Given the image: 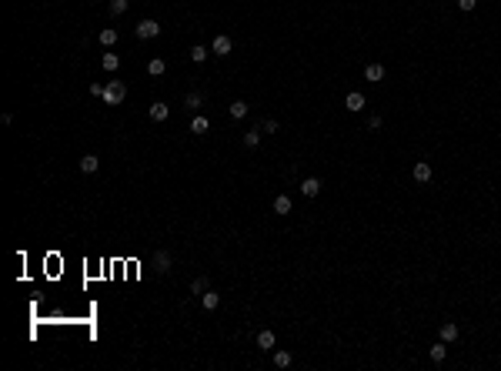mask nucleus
Returning <instances> with one entry per match:
<instances>
[{
  "label": "nucleus",
  "mask_w": 501,
  "mask_h": 371,
  "mask_svg": "<svg viewBox=\"0 0 501 371\" xmlns=\"http://www.w3.org/2000/svg\"><path fill=\"white\" fill-rule=\"evenodd\" d=\"M278 127H281V124L271 117V121H264V134H278Z\"/></svg>",
  "instance_id": "nucleus-27"
},
{
  "label": "nucleus",
  "mask_w": 501,
  "mask_h": 371,
  "mask_svg": "<svg viewBox=\"0 0 501 371\" xmlns=\"http://www.w3.org/2000/svg\"><path fill=\"white\" fill-rule=\"evenodd\" d=\"M170 268H174L170 251H164V247H161V251H154V271H157V275H167Z\"/></svg>",
  "instance_id": "nucleus-3"
},
{
  "label": "nucleus",
  "mask_w": 501,
  "mask_h": 371,
  "mask_svg": "<svg viewBox=\"0 0 501 371\" xmlns=\"http://www.w3.org/2000/svg\"><path fill=\"white\" fill-rule=\"evenodd\" d=\"M291 361H294L291 351H274V365L278 368H291Z\"/></svg>",
  "instance_id": "nucleus-24"
},
{
  "label": "nucleus",
  "mask_w": 501,
  "mask_h": 371,
  "mask_svg": "<svg viewBox=\"0 0 501 371\" xmlns=\"http://www.w3.org/2000/svg\"><path fill=\"white\" fill-rule=\"evenodd\" d=\"M164 70H167V64L161 60V57H151V60H147V74H151V77H161Z\"/></svg>",
  "instance_id": "nucleus-15"
},
{
  "label": "nucleus",
  "mask_w": 501,
  "mask_h": 371,
  "mask_svg": "<svg viewBox=\"0 0 501 371\" xmlns=\"http://www.w3.org/2000/svg\"><path fill=\"white\" fill-rule=\"evenodd\" d=\"M100 67L107 70V74H114V70L121 67V57H117V54H104V57H100Z\"/></svg>",
  "instance_id": "nucleus-14"
},
{
  "label": "nucleus",
  "mask_w": 501,
  "mask_h": 371,
  "mask_svg": "<svg viewBox=\"0 0 501 371\" xmlns=\"http://www.w3.org/2000/svg\"><path fill=\"white\" fill-rule=\"evenodd\" d=\"M344 107H348L351 114H361V110L368 107V100H364V94H358V91H351V94L344 97Z\"/></svg>",
  "instance_id": "nucleus-6"
},
{
  "label": "nucleus",
  "mask_w": 501,
  "mask_h": 371,
  "mask_svg": "<svg viewBox=\"0 0 501 371\" xmlns=\"http://www.w3.org/2000/svg\"><path fill=\"white\" fill-rule=\"evenodd\" d=\"M364 81H384V64H368L364 67Z\"/></svg>",
  "instance_id": "nucleus-10"
},
{
  "label": "nucleus",
  "mask_w": 501,
  "mask_h": 371,
  "mask_svg": "<svg viewBox=\"0 0 501 371\" xmlns=\"http://www.w3.org/2000/svg\"><path fill=\"white\" fill-rule=\"evenodd\" d=\"M301 194H304V197H318V194H321V181L318 178H304V181H301Z\"/></svg>",
  "instance_id": "nucleus-9"
},
{
  "label": "nucleus",
  "mask_w": 501,
  "mask_h": 371,
  "mask_svg": "<svg viewBox=\"0 0 501 371\" xmlns=\"http://www.w3.org/2000/svg\"><path fill=\"white\" fill-rule=\"evenodd\" d=\"M231 50H234V41H231L227 34H217V37H214V44H210V54H217V57H227Z\"/></svg>",
  "instance_id": "nucleus-4"
},
{
  "label": "nucleus",
  "mask_w": 501,
  "mask_h": 371,
  "mask_svg": "<svg viewBox=\"0 0 501 371\" xmlns=\"http://www.w3.org/2000/svg\"><path fill=\"white\" fill-rule=\"evenodd\" d=\"M201 104H204V94H201V91H191V94L184 97V107H191V110H197Z\"/></svg>",
  "instance_id": "nucleus-19"
},
{
  "label": "nucleus",
  "mask_w": 501,
  "mask_h": 371,
  "mask_svg": "<svg viewBox=\"0 0 501 371\" xmlns=\"http://www.w3.org/2000/svg\"><path fill=\"white\" fill-rule=\"evenodd\" d=\"M474 3H478V0H458L461 10H474Z\"/></svg>",
  "instance_id": "nucleus-30"
},
{
  "label": "nucleus",
  "mask_w": 501,
  "mask_h": 371,
  "mask_svg": "<svg viewBox=\"0 0 501 371\" xmlns=\"http://www.w3.org/2000/svg\"><path fill=\"white\" fill-rule=\"evenodd\" d=\"M261 144V127H250V131H244V147H257Z\"/></svg>",
  "instance_id": "nucleus-16"
},
{
  "label": "nucleus",
  "mask_w": 501,
  "mask_h": 371,
  "mask_svg": "<svg viewBox=\"0 0 501 371\" xmlns=\"http://www.w3.org/2000/svg\"><path fill=\"white\" fill-rule=\"evenodd\" d=\"M368 127H371V131H377V127H381V117H377V114H371V117H368Z\"/></svg>",
  "instance_id": "nucleus-29"
},
{
  "label": "nucleus",
  "mask_w": 501,
  "mask_h": 371,
  "mask_svg": "<svg viewBox=\"0 0 501 371\" xmlns=\"http://www.w3.org/2000/svg\"><path fill=\"white\" fill-rule=\"evenodd\" d=\"M147 117H151L154 124H161V121H167V117H170V107H167L164 100H154L151 107H147Z\"/></svg>",
  "instance_id": "nucleus-5"
},
{
  "label": "nucleus",
  "mask_w": 501,
  "mask_h": 371,
  "mask_svg": "<svg viewBox=\"0 0 501 371\" xmlns=\"http://www.w3.org/2000/svg\"><path fill=\"white\" fill-rule=\"evenodd\" d=\"M208 127H210V121L204 117V114H197L194 121H191V131H194V134H208Z\"/></svg>",
  "instance_id": "nucleus-20"
},
{
  "label": "nucleus",
  "mask_w": 501,
  "mask_h": 371,
  "mask_svg": "<svg viewBox=\"0 0 501 371\" xmlns=\"http://www.w3.org/2000/svg\"><path fill=\"white\" fill-rule=\"evenodd\" d=\"M227 114H231L234 121H241V117H248V104H244V100H234V104L227 107Z\"/></svg>",
  "instance_id": "nucleus-18"
},
{
  "label": "nucleus",
  "mask_w": 501,
  "mask_h": 371,
  "mask_svg": "<svg viewBox=\"0 0 501 371\" xmlns=\"http://www.w3.org/2000/svg\"><path fill=\"white\" fill-rule=\"evenodd\" d=\"M114 44H117V30L104 27V30H100V47H114Z\"/></svg>",
  "instance_id": "nucleus-21"
},
{
  "label": "nucleus",
  "mask_w": 501,
  "mask_h": 371,
  "mask_svg": "<svg viewBox=\"0 0 501 371\" xmlns=\"http://www.w3.org/2000/svg\"><path fill=\"white\" fill-rule=\"evenodd\" d=\"M127 3H130V0H111V3H107V10H111V17H121V14L127 10Z\"/></svg>",
  "instance_id": "nucleus-25"
},
{
  "label": "nucleus",
  "mask_w": 501,
  "mask_h": 371,
  "mask_svg": "<svg viewBox=\"0 0 501 371\" xmlns=\"http://www.w3.org/2000/svg\"><path fill=\"white\" fill-rule=\"evenodd\" d=\"M208 288H210V284H208V278H194V281H191V291H194V294H204Z\"/></svg>",
  "instance_id": "nucleus-26"
},
{
  "label": "nucleus",
  "mask_w": 501,
  "mask_h": 371,
  "mask_svg": "<svg viewBox=\"0 0 501 371\" xmlns=\"http://www.w3.org/2000/svg\"><path fill=\"white\" fill-rule=\"evenodd\" d=\"M104 87H107V84H97V81H94V84H90V94H94V97H104Z\"/></svg>",
  "instance_id": "nucleus-28"
},
{
  "label": "nucleus",
  "mask_w": 501,
  "mask_h": 371,
  "mask_svg": "<svg viewBox=\"0 0 501 371\" xmlns=\"http://www.w3.org/2000/svg\"><path fill=\"white\" fill-rule=\"evenodd\" d=\"M97 167H100V157H97V154H84V157H81V171H84V174H94Z\"/></svg>",
  "instance_id": "nucleus-11"
},
{
  "label": "nucleus",
  "mask_w": 501,
  "mask_h": 371,
  "mask_svg": "<svg viewBox=\"0 0 501 371\" xmlns=\"http://www.w3.org/2000/svg\"><path fill=\"white\" fill-rule=\"evenodd\" d=\"M445 358H448V344H445V341H438V344H431V361H438V365H441V361H445Z\"/></svg>",
  "instance_id": "nucleus-22"
},
{
  "label": "nucleus",
  "mask_w": 501,
  "mask_h": 371,
  "mask_svg": "<svg viewBox=\"0 0 501 371\" xmlns=\"http://www.w3.org/2000/svg\"><path fill=\"white\" fill-rule=\"evenodd\" d=\"M191 60H194V64H204V60H208V47H204V44H194V47H191Z\"/></svg>",
  "instance_id": "nucleus-23"
},
{
  "label": "nucleus",
  "mask_w": 501,
  "mask_h": 371,
  "mask_svg": "<svg viewBox=\"0 0 501 371\" xmlns=\"http://www.w3.org/2000/svg\"><path fill=\"white\" fill-rule=\"evenodd\" d=\"M438 334H441V341H445V344H455V341H458V334H461V331H458V325H455V321H445Z\"/></svg>",
  "instance_id": "nucleus-7"
},
{
  "label": "nucleus",
  "mask_w": 501,
  "mask_h": 371,
  "mask_svg": "<svg viewBox=\"0 0 501 371\" xmlns=\"http://www.w3.org/2000/svg\"><path fill=\"white\" fill-rule=\"evenodd\" d=\"M134 34H137L140 41H154V37L161 34V24H157V20H151V17H147V20H140L137 27H134Z\"/></svg>",
  "instance_id": "nucleus-2"
},
{
  "label": "nucleus",
  "mask_w": 501,
  "mask_h": 371,
  "mask_svg": "<svg viewBox=\"0 0 501 371\" xmlns=\"http://www.w3.org/2000/svg\"><path fill=\"white\" fill-rule=\"evenodd\" d=\"M411 174H415V181H418V184H428V181H431V164H428V161H418Z\"/></svg>",
  "instance_id": "nucleus-8"
},
{
  "label": "nucleus",
  "mask_w": 501,
  "mask_h": 371,
  "mask_svg": "<svg viewBox=\"0 0 501 371\" xmlns=\"http://www.w3.org/2000/svg\"><path fill=\"white\" fill-rule=\"evenodd\" d=\"M124 97H127V87L121 81H111L107 87H104V97H100V100H107V104H121Z\"/></svg>",
  "instance_id": "nucleus-1"
},
{
  "label": "nucleus",
  "mask_w": 501,
  "mask_h": 371,
  "mask_svg": "<svg viewBox=\"0 0 501 371\" xmlns=\"http://www.w3.org/2000/svg\"><path fill=\"white\" fill-rule=\"evenodd\" d=\"M257 348H261V351H271V348H274V331H261V334H257Z\"/></svg>",
  "instance_id": "nucleus-17"
},
{
  "label": "nucleus",
  "mask_w": 501,
  "mask_h": 371,
  "mask_svg": "<svg viewBox=\"0 0 501 371\" xmlns=\"http://www.w3.org/2000/svg\"><path fill=\"white\" fill-rule=\"evenodd\" d=\"M291 207H294V201L288 194H278L274 197V214H291Z\"/></svg>",
  "instance_id": "nucleus-12"
},
{
  "label": "nucleus",
  "mask_w": 501,
  "mask_h": 371,
  "mask_svg": "<svg viewBox=\"0 0 501 371\" xmlns=\"http://www.w3.org/2000/svg\"><path fill=\"white\" fill-rule=\"evenodd\" d=\"M201 304H204V311H214V308H217V304H221V294H214V291H204V294H201Z\"/></svg>",
  "instance_id": "nucleus-13"
}]
</instances>
